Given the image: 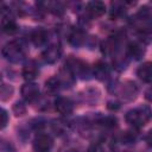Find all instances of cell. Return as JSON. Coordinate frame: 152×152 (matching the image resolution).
Returning <instances> with one entry per match:
<instances>
[{"label": "cell", "mask_w": 152, "mask_h": 152, "mask_svg": "<svg viewBox=\"0 0 152 152\" xmlns=\"http://www.w3.org/2000/svg\"><path fill=\"white\" fill-rule=\"evenodd\" d=\"M152 112L147 106H140L128 110L125 115V120L133 127H142L151 119Z\"/></svg>", "instance_id": "1"}, {"label": "cell", "mask_w": 152, "mask_h": 152, "mask_svg": "<svg viewBox=\"0 0 152 152\" xmlns=\"http://www.w3.org/2000/svg\"><path fill=\"white\" fill-rule=\"evenodd\" d=\"M25 55L24 46L18 40H12L2 48V56L10 62H19Z\"/></svg>", "instance_id": "2"}, {"label": "cell", "mask_w": 152, "mask_h": 152, "mask_svg": "<svg viewBox=\"0 0 152 152\" xmlns=\"http://www.w3.org/2000/svg\"><path fill=\"white\" fill-rule=\"evenodd\" d=\"M65 68L69 69L71 71V74L74 76H81V77H84V75L88 74V66L84 62H82L81 59H77V58H74V57H69L65 62Z\"/></svg>", "instance_id": "3"}, {"label": "cell", "mask_w": 152, "mask_h": 152, "mask_svg": "<svg viewBox=\"0 0 152 152\" xmlns=\"http://www.w3.org/2000/svg\"><path fill=\"white\" fill-rule=\"evenodd\" d=\"M52 138L48 134L40 133L33 139V150L36 152H49L52 148Z\"/></svg>", "instance_id": "4"}, {"label": "cell", "mask_w": 152, "mask_h": 152, "mask_svg": "<svg viewBox=\"0 0 152 152\" xmlns=\"http://www.w3.org/2000/svg\"><path fill=\"white\" fill-rule=\"evenodd\" d=\"M62 55V49L58 44H52L50 46H48L43 53H42V57L44 59L45 63H49V64H52V63H56L59 57Z\"/></svg>", "instance_id": "5"}, {"label": "cell", "mask_w": 152, "mask_h": 152, "mask_svg": "<svg viewBox=\"0 0 152 152\" xmlns=\"http://www.w3.org/2000/svg\"><path fill=\"white\" fill-rule=\"evenodd\" d=\"M21 95L27 102H34L39 97V88L36 83H25L21 87Z\"/></svg>", "instance_id": "6"}, {"label": "cell", "mask_w": 152, "mask_h": 152, "mask_svg": "<svg viewBox=\"0 0 152 152\" xmlns=\"http://www.w3.org/2000/svg\"><path fill=\"white\" fill-rule=\"evenodd\" d=\"M55 109L62 115H69L74 110V103L70 99L59 96L55 101Z\"/></svg>", "instance_id": "7"}, {"label": "cell", "mask_w": 152, "mask_h": 152, "mask_svg": "<svg viewBox=\"0 0 152 152\" xmlns=\"http://www.w3.org/2000/svg\"><path fill=\"white\" fill-rule=\"evenodd\" d=\"M106 12V6L101 1H90L87 5V13L90 18H99Z\"/></svg>", "instance_id": "8"}, {"label": "cell", "mask_w": 152, "mask_h": 152, "mask_svg": "<svg viewBox=\"0 0 152 152\" xmlns=\"http://www.w3.org/2000/svg\"><path fill=\"white\" fill-rule=\"evenodd\" d=\"M68 40L72 46H81L86 42V33L81 28H74L68 36Z\"/></svg>", "instance_id": "9"}, {"label": "cell", "mask_w": 152, "mask_h": 152, "mask_svg": "<svg viewBox=\"0 0 152 152\" xmlns=\"http://www.w3.org/2000/svg\"><path fill=\"white\" fill-rule=\"evenodd\" d=\"M137 76L146 83L152 82V62H146L141 64L137 70Z\"/></svg>", "instance_id": "10"}, {"label": "cell", "mask_w": 152, "mask_h": 152, "mask_svg": "<svg viewBox=\"0 0 152 152\" xmlns=\"http://www.w3.org/2000/svg\"><path fill=\"white\" fill-rule=\"evenodd\" d=\"M119 46V37L116 36H113V37H109L107 38L102 44H101V50L104 55H112L116 51Z\"/></svg>", "instance_id": "11"}, {"label": "cell", "mask_w": 152, "mask_h": 152, "mask_svg": "<svg viewBox=\"0 0 152 152\" xmlns=\"http://www.w3.org/2000/svg\"><path fill=\"white\" fill-rule=\"evenodd\" d=\"M37 76H38V66L33 61H30L23 68V77L30 82L33 81Z\"/></svg>", "instance_id": "12"}, {"label": "cell", "mask_w": 152, "mask_h": 152, "mask_svg": "<svg viewBox=\"0 0 152 152\" xmlns=\"http://www.w3.org/2000/svg\"><path fill=\"white\" fill-rule=\"evenodd\" d=\"M31 40L34 45L37 46H40V45H44L48 40V32L43 28H36L34 31L31 32Z\"/></svg>", "instance_id": "13"}, {"label": "cell", "mask_w": 152, "mask_h": 152, "mask_svg": "<svg viewBox=\"0 0 152 152\" xmlns=\"http://www.w3.org/2000/svg\"><path fill=\"white\" fill-rule=\"evenodd\" d=\"M144 52H145L144 45H141L140 43L133 42V43H129V44H128L127 55H128L129 57H133V58H135V59H139L140 57H142Z\"/></svg>", "instance_id": "14"}, {"label": "cell", "mask_w": 152, "mask_h": 152, "mask_svg": "<svg viewBox=\"0 0 152 152\" xmlns=\"http://www.w3.org/2000/svg\"><path fill=\"white\" fill-rule=\"evenodd\" d=\"M109 74L108 65L104 62H97L93 68V75L99 80H104Z\"/></svg>", "instance_id": "15"}, {"label": "cell", "mask_w": 152, "mask_h": 152, "mask_svg": "<svg viewBox=\"0 0 152 152\" xmlns=\"http://www.w3.org/2000/svg\"><path fill=\"white\" fill-rule=\"evenodd\" d=\"M137 93H138V88L133 82H126L121 88V94L127 100L134 99L137 96Z\"/></svg>", "instance_id": "16"}, {"label": "cell", "mask_w": 152, "mask_h": 152, "mask_svg": "<svg viewBox=\"0 0 152 152\" xmlns=\"http://www.w3.org/2000/svg\"><path fill=\"white\" fill-rule=\"evenodd\" d=\"M2 31L7 34H13L18 31V26L12 18L2 15Z\"/></svg>", "instance_id": "17"}, {"label": "cell", "mask_w": 152, "mask_h": 152, "mask_svg": "<svg viewBox=\"0 0 152 152\" xmlns=\"http://www.w3.org/2000/svg\"><path fill=\"white\" fill-rule=\"evenodd\" d=\"M61 81L58 80V77H51L45 82V91L50 95H53L56 93H58V90L61 89Z\"/></svg>", "instance_id": "18"}, {"label": "cell", "mask_w": 152, "mask_h": 152, "mask_svg": "<svg viewBox=\"0 0 152 152\" xmlns=\"http://www.w3.org/2000/svg\"><path fill=\"white\" fill-rule=\"evenodd\" d=\"M112 10H110V18H119L125 13V6L122 2H112Z\"/></svg>", "instance_id": "19"}, {"label": "cell", "mask_w": 152, "mask_h": 152, "mask_svg": "<svg viewBox=\"0 0 152 152\" xmlns=\"http://www.w3.org/2000/svg\"><path fill=\"white\" fill-rule=\"evenodd\" d=\"M13 94V88L8 84H2L1 86V89H0V97L2 101H6L8 100Z\"/></svg>", "instance_id": "20"}, {"label": "cell", "mask_w": 152, "mask_h": 152, "mask_svg": "<svg viewBox=\"0 0 152 152\" xmlns=\"http://www.w3.org/2000/svg\"><path fill=\"white\" fill-rule=\"evenodd\" d=\"M135 138H137V134L134 132H131V131H127L125 132L122 135H121V140L124 144H131V142H134L135 141Z\"/></svg>", "instance_id": "21"}, {"label": "cell", "mask_w": 152, "mask_h": 152, "mask_svg": "<svg viewBox=\"0 0 152 152\" xmlns=\"http://www.w3.org/2000/svg\"><path fill=\"white\" fill-rule=\"evenodd\" d=\"M13 113L17 115V116H21L26 113V107L25 104H23L21 102H15L14 106H13Z\"/></svg>", "instance_id": "22"}, {"label": "cell", "mask_w": 152, "mask_h": 152, "mask_svg": "<svg viewBox=\"0 0 152 152\" xmlns=\"http://www.w3.org/2000/svg\"><path fill=\"white\" fill-rule=\"evenodd\" d=\"M100 124L104 127H114L116 125V119L113 118V116H107V118H103L101 119Z\"/></svg>", "instance_id": "23"}, {"label": "cell", "mask_w": 152, "mask_h": 152, "mask_svg": "<svg viewBox=\"0 0 152 152\" xmlns=\"http://www.w3.org/2000/svg\"><path fill=\"white\" fill-rule=\"evenodd\" d=\"M0 116H1V128H5L7 122H8V115H7V112L5 109H1L0 112Z\"/></svg>", "instance_id": "24"}, {"label": "cell", "mask_w": 152, "mask_h": 152, "mask_svg": "<svg viewBox=\"0 0 152 152\" xmlns=\"http://www.w3.org/2000/svg\"><path fill=\"white\" fill-rule=\"evenodd\" d=\"M87 152H104V151H103V148L100 144H93V145L89 146Z\"/></svg>", "instance_id": "25"}, {"label": "cell", "mask_w": 152, "mask_h": 152, "mask_svg": "<svg viewBox=\"0 0 152 152\" xmlns=\"http://www.w3.org/2000/svg\"><path fill=\"white\" fill-rule=\"evenodd\" d=\"M145 141H146V144H147L150 147H152V128L146 133V135H145Z\"/></svg>", "instance_id": "26"}, {"label": "cell", "mask_w": 152, "mask_h": 152, "mask_svg": "<svg viewBox=\"0 0 152 152\" xmlns=\"http://www.w3.org/2000/svg\"><path fill=\"white\" fill-rule=\"evenodd\" d=\"M145 97H146V100H148V101L152 102V86L146 90V93H145Z\"/></svg>", "instance_id": "27"}]
</instances>
